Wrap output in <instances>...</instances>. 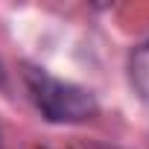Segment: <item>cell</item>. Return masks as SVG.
Returning <instances> with one entry per match:
<instances>
[{
	"instance_id": "1",
	"label": "cell",
	"mask_w": 149,
	"mask_h": 149,
	"mask_svg": "<svg viewBox=\"0 0 149 149\" xmlns=\"http://www.w3.org/2000/svg\"><path fill=\"white\" fill-rule=\"evenodd\" d=\"M21 79L26 85L32 105L41 111V117L47 123L76 126V123H88L100 114V102L85 85H76L70 79H58L38 64H24Z\"/></svg>"
},
{
	"instance_id": "2",
	"label": "cell",
	"mask_w": 149,
	"mask_h": 149,
	"mask_svg": "<svg viewBox=\"0 0 149 149\" xmlns=\"http://www.w3.org/2000/svg\"><path fill=\"white\" fill-rule=\"evenodd\" d=\"M129 76H132V88L143 100H149V41L140 44L132 53V58H129Z\"/></svg>"
},
{
	"instance_id": "3",
	"label": "cell",
	"mask_w": 149,
	"mask_h": 149,
	"mask_svg": "<svg viewBox=\"0 0 149 149\" xmlns=\"http://www.w3.org/2000/svg\"><path fill=\"white\" fill-rule=\"evenodd\" d=\"M0 85H3V67H0Z\"/></svg>"
},
{
	"instance_id": "4",
	"label": "cell",
	"mask_w": 149,
	"mask_h": 149,
	"mask_svg": "<svg viewBox=\"0 0 149 149\" xmlns=\"http://www.w3.org/2000/svg\"><path fill=\"white\" fill-rule=\"evenodd\" d=\"M0 149H3V137H0Z\"/></svg>"
}]
</instances>
